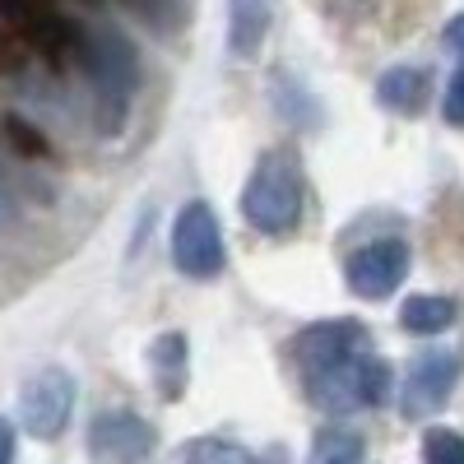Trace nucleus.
Wrapping results in <instances>:
<instances>
[{
	"mask_svg": "<svg viewBox=\"0 0 464 464\" xmlns=\"http://www.w3.org/2000/svg\"><path fill=\"white\" fill-rule=\"evenodd\" d=\"M80 70L89 74L93 98H98V126L116 130L126 121V107L140 89V52H135V43L116 28H93Z\"/></svg>",
	"mask_w": 464,
	"mask_h": 464,
	"instance_id": "1",
	"label": "nucleus"
},
{
	"mask_svg": "<svg viewBox=\"0 0 464 464\" xmlns=\"http://www.w3.org/2000/svg\"><path fill=\"white\" fill-rule=\"evenodd\" d=\"M242 214L256 232H269V237H279L302 218V172L288 153H269L256 163L242 196Z\"/></svg>",
	"mask_w": 464,
	"mask_h": 464,
	"instance_id": "2",
	"label": "nucleus"
},
{
	"mask_svg": "<svg viewBox=\"0 0 464 464\" xmlns=\"http://www.w3.org/2000/svg\"><path fill=\"white\" fill-rule=\"evenodd\" d=\"M297 367H302V385H312L330 372H339L343 362H353L367 353V330L362 321L343 316V321H321V325H306L293 343Z\"/></svg>",
	"mask_w": 464,
	"mask_h": 464,
	"instance_id": "3",
	"label": "nucleus"
},
{
	"mask_svg": "<svg viewBox=\"0 0 464 464\" xmlns=\"http://www.w3.org/2000/svg\"><path fill=\"white\" fill-rule=\"evenodd\" d=\"M172 260L186 279H214L223 269V232L205 200H190L172 227Z\"/></svg>",
	"mask_w": 464,
	"mask_h": 464,
	"instance_id": "4",
	"label": "nucleus"
},
{
	"mask_svg": "<svg viewBox=\"0 0 464 464\" xmlns=\"http://www.w3.org/2000/svg\"><path fill=\"white\" fill-rule=\"evenodd\" d=\"M89 455H93V464H149L153 428L130 409L98 413L89 428Z\"/></svg>",
	"mask_w": 464,
	"mask_h": 464,
	"instance_id": "5",
	"label": "nucleus"
},
{
	"mask_svg": "<svg viewBox=\"0 0 464 464\" xmlns=\"http://www.w3.org/2000/svg\"><path fill=\"white\" fill-rule=\"evenodd\" d=\"M70 409H74V381L70 372L61 367H47V372H37L28 385H24V400H19V413H24V428L33 437H61L65 432V422H70Z\"/></svg>",
	"mask_w": 464,
	"mask_h": 464,
	"instance_id": "6",
	"label": "nucleus"
},
{
	"mask_svg": "<svg viewBox=\"0 0 464 464\" xmlns=\"http://www.w3.org/2000/svg\"><path fill=\"white\" fill-rule=\"evenodd\" d=\"M409 275V242L400 237H381V242H367L348 256V284H353L358 297L367 302H381L391 297Z\"/></svg>",
	"mask_w": 464,
	"mask_h": 464,
	"instance_id": "7",
	"label": "nucleus"
},
{
	"mask_svg": "<svg viewBox=\"0 0 464 464\" xmlns=\"http://www.w3.org/2000/svg\"><path fill=\"white\" fill-rule=\"evenodd\" d=\"M28 52L33 56H43L52 70H70V65H80L84 61V47H89V33L80 24H70L61 10H47V14H37L28 19L24 28H14Z\"/></svg>",
	"mask_w": 464,
	"mask_h": 464,
	"instance_id": "8",
	"label": "nucleus"
},
{
	"mask_svg": "<svg viewBox=\"0 0 464 464\" xmlns=\"http://www.w3.org/2000/svg\"><path fill=\"white\" fill-rule=\"evenodd\" d=\"M455 376H459L455 353H428V358H418V367H413V376L404 385V413L418 418V413L441 409L446 395H450V385H455Z\"/></svg>",
	"mask_w": 464,
	"mask_h": 464,
	"instance_id": "9",
	"label": "nucleus"
},
{
	"mask_svg": "<svg viewBox=\"0 0 464 464\" xmlns=\"http://www.w3.org/2000/svg\"><path fill=\"white\" fill-rule=\"evenodd\" d=\"M275 19V0H227V52L251 61Z\"/></svg>",
	"mask_w": 464,
	"mask_h": 464,
	"instance_id": "10",
	"label": "nucleus"
},
{
	"mask_svg": "<svg viewBox=\"0 0 464 464\" xmlns=\"http://www.w3.org/2000/svg\"><path fill=\"white\" fill-rule=\"evenodd\" d=\"M428 89H432V74H428V70H418V65H395V70L381 74L376 98L391 107V111H400V116H418L422 107H428Z\"/></svg>",
	"mask_w": 464,
	"mask_h": 464,
	"instance_id": "11",
	"label": "nucleus"
},
{
	"mask_svg": "<svg viewBox=\"0 0 464 464\" xmlns=\"http://www.w3.org/2000/svg\"><path fill=\"white\" fill-rule=\"evenodd\" d=\"M149 367H153V385L163 400H181L186 391V372H190V353L181 334H159L149 348Z\"/></svg>",
	"mask_w": 464,
	"mask_h": 464,
	"instance_id": "12",
	"label": "nucleus"
},
{
	"mask_svg": "<svg viewBox=\"0 0 464 464\" xmlns=\"http://www.w3.org/2000/svg\"><path fill=\"white\" fill-rule=\"evenodd\" d=\"M400 325L409 330V334H441V330H450L455 325V302L450 297H409L404 306H400Z\"/></svg>",
	"mask_w": 464,
	"mask_h": 464,
	"instance_id": "13",
	"label": "nucleus"
},
{
	"mask_svg": "<svg viewBox=\"0 0 464 464\" xmlns=\"http://www.w3.org/2000/svg\"><path fill=\"white\" fill-rule=\"evenodd\" d=\"M306 464H362V437L353 428H321Z\"/></svg>",
	"mask_w": 464,
	"mask_h": 464,
	"instance_id": "14",
	"label": "nucleus"
},
{
	"mask_svg": "<svg viewBox=\"0 0 464 464\" xmlns=\"http://www.w3.org/2000/svg\"><path fill=\"white\" fill-rule=\"evenodd\" d=\"M0 130H5V140H10V149H19L24 159H47V135L37 130V126H28L24 116H5V121H0Z\"/></svg>",
	"mask_w": 464,
	"mask_h": 464,
	"instance_id": "15",
	"label": "nucleus"
},
{
	"mask_svg": "<svg viewBox=\"0 0 464 464\" xmlns=\"http://www.w3.org/2000/svg\"><path fill=\"white\" fill-rule=\"evenodd\" d=\"M186 464H256L242 446H232V441H218V437H205L186 450Z\"/></svg>",
	"mask_w": 464,
	"mask_h": 464,
	"instance_id": "16",
	"label": "nucleus"
},
{
	"mask_svg": "<svg viewBox=\"0 0 464 464\" xmlns=\"http://www.w3.org/2000/svg\"><path fill=\"white\" fill-rule=\"evenodd\" d=\"M422 455H428V464H464V437L450 428H432L422 437Z\"/></svg>",
	"mask_w": 464,
	"mask_h": 464,
	"instance_id": "17",
	"label": "nucleus"
},
{
	"mask_svg": "<svg viewBox=\"0 0 464 464\" xmlns=\"http://www.w3.org/2000/svg\"><path fill=\"white\" fill-rule=\"evenodd\" d=\"M126 5H130L140 19L159 24V28H172V24H181V0H126Z\"/></svg>",
	"mask_w": 464,
	"mask_h": 464,
	"instance_id": "18",
	"label": "nucleus"
},
{
	"mask_svg": "<svg viewBox=\"0 0 464 464\" xmlns=\"http://www.w3.org/2000/svg\"><path fill=\"white\" fill-rule=\"evenodd\" d=\"M28 61V43L14 33V28H0V74H10Z\"/></svg>",
	"mask_w": 464,
	"mask_h": 464,
	"instance_id": "19",
	"label": "nucleus"
},
{
	"mask_svg": "<svg viewBox=\"0 0 464 464\" xmlns=\"http://www.w3.org/2000/svg\"><path fill=\"white\" fill-rule=\"evenodd\" d=\"M446 121L450 126H464V65L455 70V80L446 89Z\"/></svg>",
	"mask_w": 464,
	"mask_h": 464,
	"instance_id": "20",
	"label": "nucleus"
},
{
	"mask_svg": "<svg viewBox=\"0 0 464 464\" xmlns=\"http://www.w3.org/2000/svg\"><path fill=\"white\" fill-rule=\"evenodd\" d=\"M0 464H14V428L0 418Z\"/></svg>",
	"mask_w": 464,
	"mask_h": 464,
	"instance_id": "21",
	"label": "nucleus"
},
{
	"mask_svg": "<svg viewBox=\"0 0 464 464\" xmlns=\"http://www.w3.org/2000/svg\"><path fill=\"white\" fill-rule=\"evenodd\" d=\"M446 47H450V52H459V56H464V14H459V19H450V24H446Z\"/></svg>",
	"mask_w": 464,
	"mask_h": 464,
	"instance_id": "22",
	"label": "nucleus"
}]
</instances>
